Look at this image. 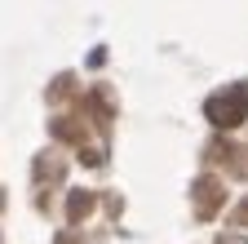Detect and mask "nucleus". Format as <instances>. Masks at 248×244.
I'll list each match as a JSON object with an SVG mask.
<instances>
[{"label": "nucleus", "instance_id": "1", "mask_svg": "<svg viewBox=\"0 0 248 244\" xmlns=\"http://www.w3.org/2000/svg\"><path fill=\"white\" fill-rule=\"evenodd\" d=\"M204 115H208V125H217V129L244 125V120H248V84L239 80V84H226L222 94H213L204 102Z\"/></svg>", "mask_w": 248, "mask_h": 244}, {"label": "nucleus", "instance_id": "5", "mask_svg": "<svg viewBox=\"0 0 248 244\" xmlns=\"http://www.w3.org/2000/svg\"><path fill=\"white\" fill-rule=\"evenodd\" d=\"M231 222H235V227H248V200H244V204L235 209V218H231Z\"/></svg>", "mask_w": 248, "mask_h": 244}, {"label": "nucleus", "instance_id": "3", "mask_svg": "<svg viewBox=\"0 0 248 244\" xmlns=\"http://www.w3.org/2000/svg\"><path fill=\"white\" fill-rule=\"evenodd\" d=\"M93 204H98V195H93V191H71V195H67V222H71V227L84 222L89 213H93Z\"/></svg>", "mask_w": 248, "mask_h": 244}, {"label": "nucleus", "instance_id": "4", "mask_svg": "<svg viewBox=\"0 0 248 244\" xmlns=\"http://www.w3.org/2000/svg\"><path fill=\"white\" fill-rule=\"evenodd\" d=\"M53 138H67V142H84V125H71V120H53Z\"/></svg>", "mask_w": 248, "mask_h": 244}, {"label": "nucleus", "instance_id": "2", "mask_svg": "<svg viewBox=\"0 0 248 244\" xmlns=\"http://www.w3.org/2000/svg\"><path fill=\"white\" fill-rule=\"evenodd\" d=\"M191 195H195V213H200V218H213V213L226 204V187H222V178H213V173L195 178Z\"/></svg>", "mask_w": 248, "mask_h": 244}, {"label": "nucleus", "instance_id": "7", "mask_svg": "<svg viewBox=\"0 0 248 244\" xmlns=\"http://www.w3.org/2000/svg\"><path fill=\"white\" fill-rule=\"evenodd\" d=\"M222 244H244V240H235V235H231V240H222Z\"/></svg>", "mask_w": 248, "mask_h": 244}, {"label": "nucleus", "instance_id": "6", "mask_svg": "<svg viewBox=\"0 0 248 244\" xmlns=\"http://www.w3.org/2000/svg\"><path fill=\"white\" fill-rule=\"evenodd\" d=\"M58 244H80V240H76V235L67 231V235H58Z\"/></svg>", "mask_w": 248, "mask_h": 244}]
</instances>
